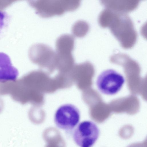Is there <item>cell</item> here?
Returning <instances> with one entry per match:
<instances>
[{
	"label": "cell",
	"instance_id": "1",
	"mask_svg": "<svg viewBox=\"0 0 147 147\" xmlns=\"http://www.w3.org/2000/svg\"><path fill=\"white\" fill-rule=\"evenodd\" d=\"M109 27L123 48L129 49L134 45L137 34L132 20L126 13L115 12Z\"/></svg>",
	"mask_w": 147,
	"mask_h": 147
},
{
	"label": "cell",
	"instance_id": "2",
	"mask_svg": "<svg viewBox=\"0 0 147 147\" xmlns=\"http://www.w3.org/2000/svg\"><path fill=\"white\" fill-rule=\"evenodd\" d=\"M80 3L79 0H39L31 2L37 13L43 18L61 15L66 11L75 10Z\"/></svg>",
	"mask_w": 147,
	"mask_h": 147
},
{
	"label": "cell",
	"instance_id": "3",
	"mask_svg": "<svg viewBox=\"0 0 147 147\" xmlns=\"http://www.w3.org/2000/svg\"><path fill=\"white\" fill-rule=\"evenodd\" d=\"M125 82L122 75L115 70L109 69L103 71L98 75L96 84L102 93L113 95L120 90Z\"/></svg>",
	"mask_w": 147,
	"mask_h": 147
},
{
	"label": "cell",
	"instance_id": "4",
	"mask_svg": "<svg viewBox=\"0 0 147 147\" xmlns=\"http://www.w3.org/2000/svg\"><path fill=\"white\" fill-rule=\"evenodd\" d=\"M100 131L93 122L85 121L80 123L74 130V140L80 147H92L99 136Z\"/></svg>",
	"mask_w": 147,
	"mask_h": 147
},
{
	"label": "cell",
	"instance_id": "5",
	"mask_svg": "<svg viewBox=\"0 0 147 147\" xmlns=\"http://www.w3.org/2000/svg\"><path fill=\"white\" fill-rule=\"evenodd\" d=\"M80 119L79 110L75 105L67 104L60 106L56 111L54 121L59 128L69 130L78 124Z\"/></svg>",
	"mask_w": 147,
	"mask_h": 147
},
{
	"label": "cell",
	"instance_id": "6",
	"mask_svg": "<svg viewBox=\"0 0 147 147\" xmlns=\"http://www.w3.org/2000/svg\"><path fill=\"white\" fill-rule=\"evenodd\" d=\"M74 43L73 36L69 34H62L57 39L55 42L57 61L61 65H68L73 63L72 51Z\"/></svg>",
	"mask_w": 147,
	"mask_h": 147
},
{
	"label": "cell",
	"instance_id": "7",
	"mask_svg": "<svg viewBox=\"0 0 147 147\" xmlns=\"http://www.w3.org/2000/svg\"><path fill=\"white\" fill-rule=\"evenodd\" d=\"M30 54L32 60L41 65H52L57 61L55 52L49 46L42 43L34 45Z\"/></svg>",
	"mask_w": 147,
	"mask_h": 147
},
{
	"label": "cell",
	"instance_id": "8",
	"mask_svg": "<svg viewBox=\"0 0 147 147\" xmlns=\"http://www.w3.org/2000/svg\"><path fill=\"white\" fill-rule=\"evenodd\" d=\"M18 74L17 69L13 66L11 59L6 54L0 53V82L16 80Z\"/></svg>",
	"mask_w": 147,
	"mask_h": 147
},
{
	"label": "cell",
	"instance_id": "9",
	"mask_svg": "<svg viewBox=\"0 0 147 147\" xmlns=\"http://www.w3.org/2000/svg\"><path fill=\"white\" fill-rule=\"evenodd\" d=\"M139 0H102L101 3L107 8L119 13H125L135 9L139 3Z\"/></svg>",
	"mask_w": 147,
	"mask_h": 147
},
{
	"label": "cell",
	"instance_id": "10",
	"mask_svg": "<svg viewBox=\"0 0 147 147\" xmlns=\"http://www.w3.org/2000/svg\"><path fill=\"white\" fill-rule=\"evenodd\" d=\"M89 29V25L87 22L83 20H80L73 25L72 28V32L75 36L82 37L86 35Z\"/></svg>",
	"mask_w": 147,
	"mask_h": 147
},
{
	"label": "cell",
	"instance_id": "11",
	"mask_svg": "<svg viewBox=\"0 0 147 147\" xmlns=\"http://www.w3.org/2000/svg\"><path fill=\"white\" fill-rule=\"evenodd\" d=\"M115 13V12L108 8L104 9L100 13L98 21L102 27H109Z\"/></svg>",
	"mask_w": 147,
	"mask_h": 147
},
{
	"label": "cell",
	"instance_id": "12",
	"mask_svg": "<svg viewBox=\"0 0 147 147\" xmlns=\"http://www.w3.org/2000/svg\"><path fill=\"white\" fill-rule=\"evenodd\" d=\"M4 18V15L3 12L0 11V30L1 28L3 25V20Z\"/></svg>",
	"mask_w": 147,
	"mask_h": 147
}]
</instances>
